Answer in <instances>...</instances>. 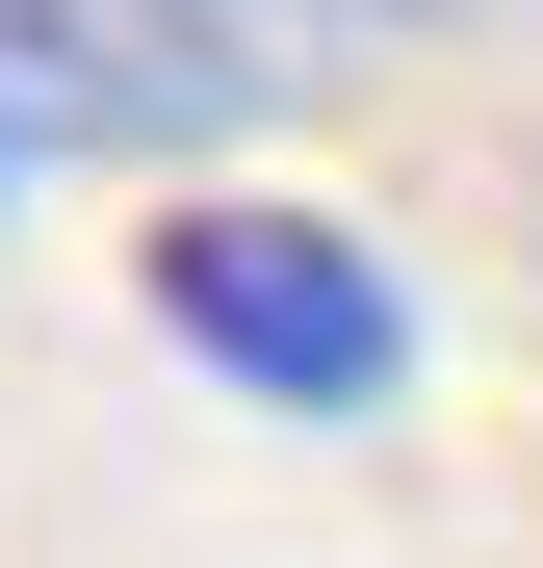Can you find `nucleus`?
Returning <instances> with one entry per match:
<instances>
[{
    "mask_svg": "<svg viewBox=\"0 0 543 568\" xmlns=\"http://www.w3.org/2000/svg\"><path fill=\"white\" fill-rule=\"evenodd\" d=\"M155 336L208 362V388H259V414H389L414 388V284L362 258L336 207H259V181H208V207H155Z\"/></svg>",
    "mask_w": 543,
    "mask_h": 568,
    "instance_id": "f257e3e1",
    "label": "nucleus"
},
{
    "mask_svg": "<svg viewBox=\"0 0 543 568\" xmlns=\"http://www.w3.org/2000/svg\"><path fill=\"white\" fill-rule=\"evenodd\" d=\"M233 104H259L233 0H0V130L27 155H181Z\"/></svg>",
    "mask_w": 543,
    "mask_h": 568,
    "instance_id": "f03ea898",
    "label": "nucleus"
},
{
    "mask_svg": "<svg viewBox=\"0 0 543 568\" xmlns=\"http://www.w3.org/2000/svg\"><path fill=\"white\" fill-rule=\"evenodd\" d=\"M0 181H27V130H0Z\"/></svg>",
    "mask_w": 543,
    "mask_h": 568,
    "instance_id": "7ed1b4c3",
    "label": "nucleus"
}]
</instances>
